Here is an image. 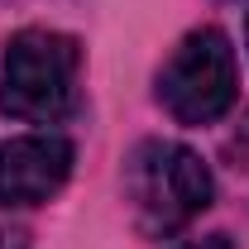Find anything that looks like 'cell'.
<instances>
[{
    "label": "cell",
    "instance_id": "6da1fadb",
    "mask_svg": "<svg viewBox=\"0 0 249 249\" xmlns=\"http://www.w3.org/2000/svg\"><path fill=\"white\" fill-rule=\"evenodd\" d=\"M77 72L82 48L58 29H24L10 38L0 67V106L15 120L58 124L77 106Z\"/></svg>",
    "mask_w": 249,
    "mask_h": 249
},
{
    "label": "cell",
    "instance_id": "7a4b0ae2",
    "mask_svg": "<svg viewBox=\"0 0 249 249\" xmlns=\"http://www.w3.org/2000/svg\"><path fill=\"white\" fill-rule=\"evenodd\" d=\"M211 173L187 144L144 139L124 158V196L149 235H173L211 206Z\"/></svg>",
    "mask_w": 249,
    "mask_h": 249
},
{
    "label": "cell",
    "instance_id": "3957f363",
    "mask_svg": "<svg viewBox=\"0 0 249 249\" xmlns=\"http://www.w3.org/2000/svg\"><path fill=\"white\" fill-rule=\"evenodd\" d=\"M240 91L235 72V48L220 29H192L168 53L158 72V101L173 120L182 124H211L220 120Z\"/></svg>",
    "mask_w": 249,
    "mask_h": 249
},
{
    "label": "cell",
    "instance_id": "277c9868",
    "mask_svg": "<svg viewBox=\"0 0 249 249\" xmlns=\"http://www.w3.org/2000/svg\"><path fill=\"white\" fill-rule=\"evenodd\" d=\"M72 173V144L62 134L0 139V206H38L58 196Z\"/></svg>",
    "mask_w": 249,
    "mask_h": 249
},
{
    "label": "cell",
    "instance_id": "5b68a950",
    "mask_svg": "<svg viewBox=\"0 0 249 249\" xmlns=\"http://www.w3.org/2000/svg\"><path fill=\"white\" fill-rule=\"evenodd\" d=\"M0 249H29V235L24 230H0Z\"/></svg>",
    "mask_w": 249,
    "mask_h": 249
},
{
    "label": "cell",
    "instance_id": "8992f818",
    "mask_svg": "<svg viewBox=\"0 0 249 249\" xmlns=\"http://www.w3.org/2000/svg\"><path fill=\"white\" fill-rule=\"evenodd\" d=\"M182 249H230V240H225V235H206V240H192V245H182Z\"/></svg>",
    "mask_w": 249,
    "mask_h": 249
},
{
    "label": "cell",
    "instance_id": "52a82bcc",
    "mask_svg": "<svg viewBox=\"0 0 249 249\" xmlns=\"http://www.w3.org/2000/svg\"><path fill=\"white\" fill-rule=\"evenodd\" d=\"M245 38H249V24H245Z\"/></svg>",
    "mask_w": 249,
    "mask_h": 249
}]
</instances>
